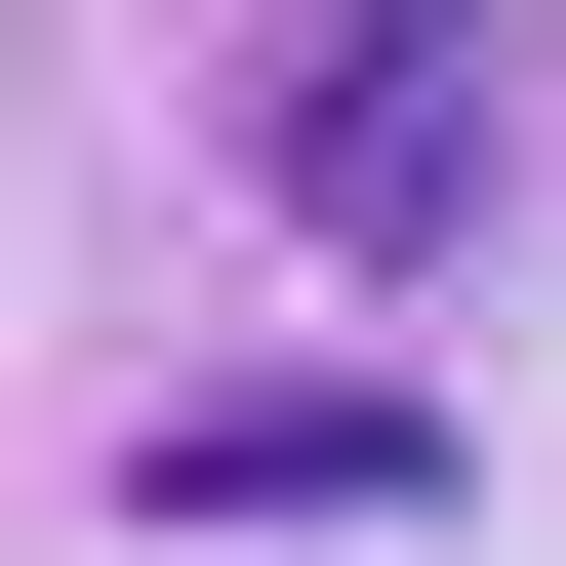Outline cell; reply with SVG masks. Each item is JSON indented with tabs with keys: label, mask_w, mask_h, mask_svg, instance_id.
Returning <instances> with one entry per match:
<instances>
[{
	"label": "cell",
	"mask_w": 566,
	"mask_h": 566,
	"mask_svg": "<svg viewBox=\"0 0 566 566\" xmlns=\"http://www.w3.org/2000/svg\"><path fill=\"white\" fill-rule=\"evenodd\" d=\"M243 202L324 283H446L485 202H526V41H485V0H283L243 41Z\"/></svg>",
	"instance_id": "obj_1"
},
{
	"label": "cell",
	"mask_w": 566,
	"mask_h": 566,
	"mask_svg": "<svg viewBox=\"0 0 566 566\" xmlns=\"http://www.w3.org/2000/svg\"><path fill=\"white\" fill-rule=\"evenodd\" d=\"M405 485H446L405 405H202V446H163V526H405Z\"/></svg>",
	"instance_id": "obj_2"
}]
</instances>
